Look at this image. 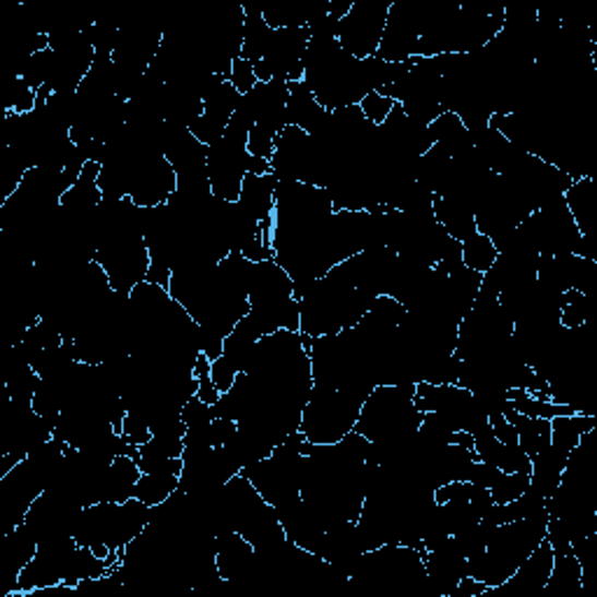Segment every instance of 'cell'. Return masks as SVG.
<instances>
[{"label":"cell","instance_id":"9","mask_svg":"<svg viewBox=\"0 0 597 597\" xmlns=\"http://www.w3.org/2000/svg\"><path fill=\"white\" fill-rule=\"evenodd\" d=\"M432 211H434V219L439 222V225L459 243L467 241V238L476 231L474 206H471V201H467L463 196H453V194L434 196Z\"/></svg>","mask_w":597,"mask_h":597},{"label":"cell","instance_id":"16","mask_svg":"<svg viewBox=\"0 0 597 597\" xmlns=\"http://www.w3.org/2000/svg\"><path fill=\"white\" fill-rule=\"evenodd\" d=\"M119 437H122L127 443H131V446H143V443H147L152 439V432H150L145 420H141L139 416L127 414L124 422H122V434Z\"/></svg>","mask_w":597,"mask_h":597},{"label":"cell","instance_id":"10","mask_svg":"<svg viewBox=\"0 0 597 597\" xmlns=\"http://www.w3.org/2000/svg\"><path fill=\"white\" fill-rule=\"evenodd\" d=\"M504 418L514 425L516 432H518V443L521 449L527 453V455H537L541 453L546 446L551 443V420H544V418H530V416H523L518 414L514 406H511V402L506 404L504 408Z\"/></svg>","mask_w":597,"mask_h":597},{"label":"cell","instance_id":"6","mask_svg":"<svg viewBox=\"0 0 597 597\" xmlns=\"http://www.w3.org/2000/svg\"><path fill=\"white\" fill-rule=\"evenodd\" d=\"M553 560H556L553 546L549 544V539H544L537 549L521 562L518 570L511 574L502 586L492 590H502L509 597H535L544 590L546 582H549Z\"/></svg>","mask_w":597,"mask_h":597},{"label":"cell","instance_id":"12","mask_svg":"<svg viewBox=\"0 0 597 597\" xmlns=\"http://www.w3.org/2000/svg\"><path fill=\"white\" fill-rule=\"evenodd\" d=\"M500 250L486 234L474 231L467 241H463V264L476 273H486L494 260H498Z\"/></svg>","mask_w":597,"mask_h":597},{"label":"cell","instance_id":"1","mask_svg":"<svg viewBox=\"0 0 597 597\" xmlns=\"http://www.w3.org/2000/svg\"><path fill=\"white\" fill-rule=\"evenodd\" d=\"M367 397L362 390L313 383L299 430L311 443H336L355 430Z\"/></svg>","mask_w":597,"mask_h":597},{"label":"cell","instance_id":"14","mask_svg":"<svg viewBox=\"0 0 597 597\" xmlns=\"http://www.w3.org/2000/svg\"><path fill=\"white\" fill-rule=\"evenodd\" d=\"M392 108H395V100L379 94V92H373L360 100V110H362L367 122H371L373 127H383Z\"/></svg>","mask_w":597,"mask_h":597},{"label":"cell","instance_id":"3","mask_svg":"<svg viewBox=\"0 0 597 597\" xmlns=\"http://www.w3.org/2000/svg\"><path fill=\"white\" fill-rule=\"evenodd\" d=\"M392 0H353L350 12L338 22V43L355 59L377 57Z\"/></svg>","mask_w":597,"mask_h":597},{"label":"cell","instance_id":"15","mask_svg":"<svg viewBox=\"0 0 597 597\" xmlns=\"http://www.w3.org/2000/svg\"><path fill=\"white\" fill-rule=\"evenodd\" d=\"M229 82L236 87V92L246 96L250 94L254 87H258V75H254V65L246 59H234V65H231V75H229Z\"/></svg>","mask_w":597,"mask_h":597},{"label":"cell","instance_id":"5","mask_svg":"<svg viewBox=\"0 0 597 597\" xmlns=\"http://www.w3.org/2000/svg\"><path fill=\"white\" fill-rule=\"evenodd\" d=\"M241 94L236 92L234 84L225 77H215L208 89L203 92V112L196 119V122L190 127L192 135L203 143V145H213L217 139H222V133L227 131L231 117L241 104Z\"/></svg>","mask_w":597,"mask_h":597},{"label":"cell","instance_id":"2","mask_svg":"<svg viewBox=\"0 0 597 597\" xmlns=\"http://www.w3.org/2000/svg\"><path fill=\"white\" fill-rule=\"evenodd\" d=\"M248 135V129L229 122L222 139L208 145V182L213 196L219 201L236 203L238 196H241L250 166Z\"/></svg>","mask_w":597,"mask_h":597},{"label":"cell","instance_id":"8","mask_svg":"<svg viewBox=\"0 0 597 597\" xmlns=\"http://www.w3.org/2000/svg\"><path fill=\"white\" fill-rule=\"evenodd\" d=\"M287 124L299 127L309 135L318 133L320 127L325 124L330 112L322 108L311 89L306 87V82H287Z\"/></svg>","mask_w":597,"mask_h":597},{"label":"cell","instance_id":"7","mask_svg":"<svg viewBox=\"0 0 597 597\" xmlns=\"http://www.w3.org/2000/svg\"><path fill=\"white\" fill-rule=\"evenodd\" d=\"M562 199H565V206L570 208L582 236L597 241V182L593 176L576 178Z\"/></svg>","mask_w":597,"mask_h":597},{"label":"cell","instance_id":"13","mask_svg":"<svg viewBox=\"0 0 597 597\" xmlns=\"http://www.w3.org/2000/svg\"><path fill=\"white\" fill-rule=\"evenodd\" d=\"M530 488V474H502L494 486L490 488V498L494 504H509Z\"/></svg>","mask_w":597,"mask_h":597},{"label":"cell","instance_id":"11","mask_svg":"<svg viewBox=\"0 0 597 597\" xmlns=\"http://www.w3.org/2000/svg\"><path fill=\"white\" fill-rule=\"evenodd\" d=\"M178 488H180V476L168 474V471H152V474H143L141 481L135 483L133 498H139L147 506H159Z\"/></svg>","mask_w":597,"mask_h":597},{"label":"cell","instance_id":"4","mask_svg":"<svg viewBox=\"0 0 597 597\" xmlns=\"http://www.w3.org/2000/svg\"><path fill=\"white\" fill-rule=\"evenodd\" d=\"M309 40H311L309 26L273 31L262 61L254 63V75H258V82H273V80L301 82L306 52H309Z\"/></svg>","mask_w":597,"mask_h":597}]
</instances>
